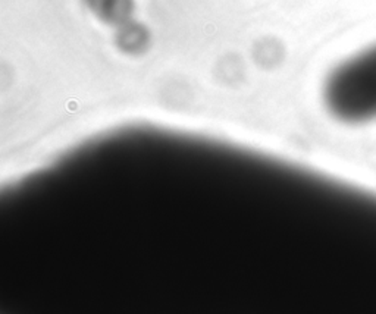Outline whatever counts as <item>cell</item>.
I'll return each mask as SVG.
<instances>
[{"label":"cell","instance_id":"obj_1","mask_svg":"<svg viewBox=\"0 0 376 314\" xmlns=\"http://www.w3.org/2000/svg\"><path fill=\"white\" fill-rule=\"evenodd\" d=\"M323 107L345 125L376 120V43L334 66L322 85Z\"/></svg>","mask_w":376,"mask_h":314}]
</instances>
